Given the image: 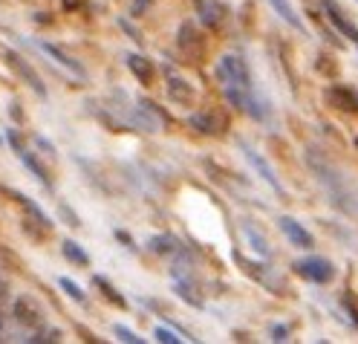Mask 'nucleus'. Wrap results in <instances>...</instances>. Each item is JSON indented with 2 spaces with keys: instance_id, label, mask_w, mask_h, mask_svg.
I'll list each match as a JSON object with an SVG mask.
<instances>
[{
  "instance_id": "1",
  "label": "nucleus",
  "mask_w": 358,
  "mask_h": 344,
  "mask_svg": "<svg viewBox=\"0 0 358 344\" xmlns=\"http://www.w3.org/2000/svg\"><path fill=\"white\" fill-rule=\"evenodd\" d=\"M217 78L222 81V90H226V99L243 110L249 113L255 119H266V102L255 93V84H252V73L245 61L240 55H222L220 64H217Z\"/></svg>"
},
{
  "instance_id": "2",
  "label": "nucleus",
  "mask_w": 358,
  "mask_h": 344,
  "mask_svg": "<svg viewBox=\"0 0 358 344\" xmlns=\"http://www.w3.org/2000/svg\"><path fill=\"white\" fill-rule=\"evenodd\" d=\"M306 165L312 168V174L318 177V182L324 186V191L329 194L335 209H341L350 217H358V191H355L352 182L338 168H335L324 153H318V151H309L306 153Z\"/></svg>"
},
{
  "instance_id": "3",
  "label": "nucleus",
  "mask_w": 358,
  "mask_h": 344,
  "mask_svg": "<svg viewBox=\"0 0 358 344\" xmlns=\"http://www.w3.org/2000/svg\"><path fill=\"white\" fill-rule=\"evenodd\" d=\"M12 315H15V324L17 327H24V330H43V310L41 304L35 301V298L29 295H20L15 307H12Z\"/></svg>"
},
{
  "instance_id": "4",
  "label": "nucleus",
  "mask_w": 358,
  "mask_h": 344,
  "mask_svg": "<svg viewBox=\"0 0 358 344\" xmlns=\"http://www.w3.org/2000/svg\"><path fill=\"white\" fill-rule=\"evenodd\" d=\"M292 269L301 275V278H306V281H312V284H329V281L335 278V266H332L327 258H318V255L295 261Z\"/></svg>"
},
{
  "instance_id": "5",
  "label": "nucleus",
  "mask_w": 358,
  "mask_h": 344,
  "mask_svg": "<svg viewBox=\"0 0 358 344\" xmlns=\"http://www.w3.org/2000/svg\"><path fill=\"white\" fill-rule=\"evenodd\" d=\"M176 47H179V55H182L188 64H196L199 58H203V53H206V43H203V38H199V32H196L194 24H182V27H179Z\"/></svg>"
},
{
  "instance_id": "6",
  "label": "nucleus",
  "mask_w": 358,
  "mask_h": 344,
  "mask_svg": "<svg viewBox=\"0 0 358 344\" xmlns=\"http://www.w3.org/2000/svg\"><path fill=\"white\" fill-rule=\"evenodd\" d=\"M188 125H191L194 130H199V133L217 136V133H222V130L229 128V116H226L222 110H217V107H206V110L194 113V116L188 119Z\"/></svg>"
},
{
  "instance_id": "7",
  "label": "nucleus",
  "mask_w": 358,
  "mask_h": 344,
  "mask_svg": "<svg viewBox=\"0 0 358 344\" xmlns=\"http://www.w3.org/2000/svg\"><path fill=\"white\" fill-rule=\"evenodd\" d=\"M9 142H12V148L17 151V156L20 159H24V163H27V168L43 182V186H47V188H52V179H50V174H47V168H43L41 163H38V159H35V153L27 148V142H24V136H20L17 130H9Z\"/></svg>"
},
{
  "instance_id": "8",
  "label": "nucleus",
  "mask_w": 358,
  "mask_h": 344,
  "mask_svg": "<svg viewBox=\"0 0 358 344\" xmlns=\"http://www.w3.org/2000/svg\"><path fill=\"white\" fill-rule=\"evenodd\" d=\"M327 104L344 113H358V90L347 87V84H332L327 87Z\"/></svg>"
},
{
  "instance_id": "9",
  "label": "nucleus",
  "mask_w": 358,
  "mask_h": 344,
  "mask_svg": "<svg viewBox=\"0 0 358 344\" xmlns=\"http://www.w3.org/2000/svg\"><path fill=\"white\" fill-rule=\"evenodd\" d=\"M196 15L199 20H203V27L208 29H220L222 24H226V6L220 4V0H196Z\"/></svg>"
},
{
  "instance_id": "10",
  "label": "nucleus",
  "mask_w": 358,
  "mask_h": 344,
  "mask_svg": "<svg viewBox=\"0 0 358 344\" xmlns=\"http://www.w3.org/2000/svg\"><path fill=\"white\" fill-rule=\"evenodd\" d=\"M278 226H280V232L286 235V240L292 246H298V249H312V246H315V238H312L295 217H280Z\"/></svg>"
},
{
  "instance_id": "11",
  "label": "nucleus",
  "mask_w": 358,
  "mask_h": 344,
  "mask_svg": "<svg viewBox=\"0 0 358 344\" xmlns=\"http://www.w3.org/2000/svg\"><path fill=\"white\" fill-rule=\"evenodd\" d=\"M324 12H327V18L332 20V27L335 29H338L344 38H350L352 43H355V47H358V27L352 24V20H347V15L338 9V4H335V0H324Z\"/></svg>"
},
{
  "instance_id": "12",
  "label": "nucleus",
  "mask_w": 358,
  "mask_h": 344,
  "mask_svg": "<svg viewBox=\"0 0 358 344\" xmlns=\"http://www.w3.org/2000/svg\"><path fill=\"white\" fill-rule=\"evenodd\" d=\"M240 148H243V156H245V159H249V165H252V168H255V171H257V174H260V177H263V179H266V182H268V186H272V188H275L278 194H283V186H280V182H278L275 171H272V168H268V165H266V159H263V156H260V153H257L255 148H249V145H245V142H240Z\"/></svg>"
},
{
  "instance_id": "13",
  "label": "nucleus",
  "mask_w": 358,
  "mask_h": 344,
  "mask_svg": "<svg viewBox=\"0 0 358 344\" xmlns=\"http://www.w3.org/2000/svg\"><path fill=\"white\" fill-rule=\"evenodd\" d=\"M9 61H12V67H15V70H17V76H20V78H24V81H27V84H29V87L35 90V93H38L41 99H43V96H47V87H43V84H41V78L35 76V70H32V67H29V64H27L24 58H20L17 53H9Z\"/></svg>"
},
{
  "instance_id": "14",
  "label": "nucleus",
  "mask_w": 358,
  "mask_h": 344,
  "mask_svg": "<svg viewBox=\"0 0 358 344\" xmlns=\"http://www.w3.org/2000/svg\"><path fill=\"white\" fill-rule=\"evenodd\" d=\"M127 67H130V73L136 76L142 84H153V78H156V64L150 61V58H145V55H127Z\"/></svg>"
},
{
  "instance_id": "15",
  "label": "nucleus",
  "mask_w": 358,
  "mask_h": 344,
  "mask_svg": "<svg viewBox=\"0 0 358 344\" xmlns=\"http://www.w3.org/2000/svg\"><path fill=\"white\" fill-rule=\"evenodd\" d=\"M168 96H171V102H179V104H194V99H196L194 87L176 76L168 78Z\"/></svg>"
},
{
  "instance_id": "16",
  "label": "nucleus",
  "mask_w": 358,
  "mask_h": 344,
  "mask_svg": "<svg viewBox=\"0 0 358 344\" xmlns=\"http://www.w3.org/2000/svg\"><path fill=\"white\" fill-rule=\"evenodd\" d=\"M38 47H41L43 53H47V55H52L58 64H64V67H66V70H70L73 76H78V78H84V76H87V70H84V67H81L76 58H70L66 53H61L58 47H52V43H38Z\"/></svg>"
},
{
  "instance_id": "17",
  "label": "nucleus",
  "mask_w": 358,
  "mask_h": 344,
  "mask_svg": "<svg viewBox=\"0 0 358 344\" xmlns=\"http://www.w3.org/2000/svg\"><path fill=\"white\" fill-rule=\"evenodd\" d=\"M150 252L156 255H182V243H179L173 235H159V238H150Z\"/></svg>"
},
{
  "instance_id": "18",
  "label": "nucleus",
  "mask_w": 358,
  "mask_h": 344,
  "mask_svg": "<svg viewBox=\"0 0 358 344\" xmlns=\"http://www.w3.org/2000/svg\"><path fill=\"white\" fill-rule=\"evenodd\" d=\"M268 4H272V9L286 20L289 27H295L298 32H306V27H303V20L295 15V9H292V4H289V0H268Z\"/></svg>"
},
{
  "instance_id": "19",
  "label": "nucleus",
  "mask_w": 358,
  "mask_h": 344,
  "mask_svg": "<svg viewBox=\"0 0 358 344\" xmlns=\"http://www.w3.org/2000/svg\"><path fill=\"white\" fill-rule=\"evenodd\" d=\"M61 252H64V258L70 261V263H76V266H87L90 263V255H87V252L76 240H64L61 243Z\"/></svg>"
},
{
  "instance_id": "20",
  "label": "nucleus",
  "mask_w": 358,
  "mask_h": 344,
  "mask_svg": "<svg viewBox=\"0 0 358 344\" xmlns=\"http://www.w3.org/2000/svg\"><path fill=\"white\" fill-rule=\"evenodd\" d=\"M93 287H96V289H101V295L107 298V301H113L116 307H122V310L127 307V301H124V298L119 295V289H116L113 284H107V281L101 278V275H96V278H93Z\"/></svg>"
},
{
  "instance_id": "21",
  "label": "nucleus",
  "mask_w": 358,
  "mask_h": 344,
  "mask_svg": "<svg viewBox=\"0 0 358 344\" xmlns=\"http://www.w3.org/2000/svg\"><path fill=\"white\" fill-rule=\"evenodd\" d=\"M173 289H176V292H179V298H182V301H188L191 307H203V298L194 295L196 289H194L185 278H176V281H173Z\"/></svg>"
},
{
  "instance_id": "22",
  "label": "nucleus",
  "mask_w": 358,
  "mask_h": 344,
  "mask_svg": "<svg viewBox=\"0 0 358 344\" xmlns=\"http://www.w3.org/2000/svg\"><path fill=\"white\" fill-rule=\"evenodd\" d=\"M245 238H249V240L255 243V249L260 252L263 258H268V246H266V238H263V235L257 232V228H255L252 223H245Z\"/></svg>"
},
{
  "instance_id": "23",
  "label": "nucleus",
  "mask_w": 358,
  "mask_h": 344,
  "mask_svg": "<svg viewBox=\"0 0 358 344\" xmlns=\"http://www.w3.org/2000/svg\"><path fill=\"white\" fill-rule=\"evenodd\" d=\"M58 284H61V289H64L66 295H70V298H73V301H78V304H84V292H81V287H78L76 281H70V278H61Z\"/></svg>"
},
{
  "instance_id": "24",
  "label": "nucleus",
  "mask_w": 358,
  "mask_h": 344,
  "mask_svg": "<svg viewBox=\"0 0 358 344\" xmlns=\"http://www.w3.org/2000/svg\"><path fill=\"white\" fill-rule=\"evenodd\" d=\"M113 333H116L122 341H127V344H145V338H142L139 333H133V330H127V327H122V324H116Z\"/></svg>"
},
{
  "instance_id": "25",
  "label": "nucleus",
  "mask_w": 358,
  "mask_h": 344,
  "mask_svg": "<svg viewBox=\"0 0 358 344\" xmlns=\"http://www.w3.org/2000/svg\"><path fill=\"white\" fill-rule=\"evenodd\" d=\"M153 336H156V341H162V344H179V341H182L173 330H168V327H156Z\"/></svg>"
},
{
  "instance_id": "26",
  "label": "nucleus",
  "mask_w": 358,
  "mask_h": 344,
  "mask_svg": "<svg viewBox=\"0 0 358 344\" xmlns=\"http://www.w3.org/2000/svg\"><path fill=\"white\" fill-rule=\"evenodd\" d=\"M272 336H275V341H286L289 330H286V327H280V324H275V327H272Z\"/></svg>"
},
{
  "instance_id": "27",
  "label": "nucleus",
  "mask_w": 358,
  "mask_h": 344,
  "mask_svg": "<svg viewBox=\"0 0 358 344\" xmlns=\"http://www.w3.org/2000/svg\"><path fill=\"white\" fill-rule=\"evenodd\" d=\"M61 4H64V9L76 12V9H81V6H84V0H61Z\"/></svg>"
},
{
  "instance_id": "28",
  "label": "nucleus",
  "mask_w": 358,
  "mask_h": 344,
  "mask_svg": "<svg viewBox=\"0 0 358 344\" xmlns=\"http://www.w3.org/2000/svg\"><path fill=\"white\" fill-rule=\"evenodd\" d=\"M6 298H9V284H6L3 278H0V307H3Z\"/></svg>"
},
{
  "instance_id": "29",
  "label": "nucleus",
  "mask_w": 358,
  "mask_h": 344,
  "mask_svg": "<svg viewBox=\"0 0 358 344\" xmlns=\"http://www.w3.org/2000/svg\"><path fill=\"white\" fill-rule=\"evenodd\" d=\"M0 341H9V333H6V324H3V315H0Z\"/></svg>"
},
{
  "instance_id": "30",
  "label": "nucleus",
  "mask_w": 358,
  "mask_h": 344,
  "mask_svg": "<svg viewBox=\"0 0 358 344\" xmlns=\"http://www.w3.org/2000/svg\"><path fill=\"white\" fill-rule=\"evenodd\" d=\"M148 4H150V0H136V6H133V15H139V12H142Z\"/></svg>"
}]
</instances>
